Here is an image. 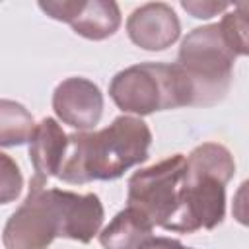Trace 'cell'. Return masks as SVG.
Instances as JSON below:
<instances>
[{
  "instance_id": "7a4b0ae2",
  "label": "cell",
  "mask_w": 249,
  "mask_h": 249,
  "mask_svg": "<svg viewBox=\"0 0 249 249\" xmlns=\"http://www.w3.org/2000/svg\"><path fill=\"white\" fill-rule=\"evenodd\" d=\"M235 58L218 23L195 27L187 33L181 41L175 66L187 82L189 107H212L226 97Z\"/></svg>"
},
{
  "instance_id": "3957f363",
  "label": "cell",
  "mask_w": 249,
  "mask_h": 249,
  "mask_svg": "<svg viewBox=\"0 0 249 249\" xmlns=\"http://www.w3.org/2000/svg\"><path fill=\"white\" fill-rule=\"evenodd\" d=\"M113 103L132 117L189 107V88L175 64L140 62L117 72L109 84Z\"/></svg>"
},
{
  "instance_id": "9c48e42d",
  "label": "cell",
  "mask_w": 249,
  "mask_h": 249,
  "mask_svg": "<svg viewBox=\"0 0 249 249\" xmlns=\"http://www.w3.org/2000/svg\"><path fill=\"white\" fill-rule=\"evenodd\" d=\"M128 39L144 51H165L181 35L175 10L165 2H148L132 10L126 19Z\"/></svg>"
},
{
  "instance_id": "5bb4252c",
  "label": "cell",
  "mask_w": 249,
  "mask_h": 249,
  "mask_svg": "<svg viewBox=\"0 0 249 249\" xmlns=\"http://www.w3.org/2000/svg\"><path fill=\"white\" fill-rule=\"evenodd\" d=\"M247 2L235 4L231 12L224 14L222 21L218 23L228 45L231 47V51L235 53V56H245L249 53V45H247Z\"/></svg>"
},
{
  "instance_id": "7c38bea8",
  "label": "cell",
  "mask_w": 249,
  "mask_h": 249,
  "mask_svg": "<svg viewBox=\"0 0 249 249\" xmlns=\"http://www.w3.org/2000/svg\"><path fill=\"white\" fill-rule=\"evenodd\" d=\"M150 237H154V226L130 206L117 212L99 231V243L103 249H140Z\"/></svg>"
},
{
  "instance_id": "277c9868",
  "label": "cell",
  "mask_w": 249,
  "mask_h": 249,
  "mask_svg": "<svg viewBox=\"0 0 249 249\" xmlns=\"http://www.w3.org/2000/svg\"><path fill=\"white\" fill-rule=\"evenodd\" d=\"M183 171L185 156L173 154L160 163L132 173L128 179L126 206L138 210L152 226L167 230L179 208Z\"/></svg>"
},
{
  "instance_id": "52a82bcc",
  "label": "cell",
  "mask_w": 249,
  "mask_h": 249,
  "mask_svg": "<svg viewBox=\"0 0 249 249\" xmlns=\"http://www.w3.org/2000/svg\"><path fill=\"white\" fill-rule=\"evenodd\" d=\"M39 8L89 41H103L121 27V10L113 0H41Z\"/></svg>"
},
{
  "instance_id": "8fae6325",
  "label": "cell",
  "mask_w": 249,
  "mask_h": 249,
  "mask_svg": "<svg viewBox=\"0 0 249 249\" xmlns=\"http://www.w3.org/2000/svg\"><path fill=\"white\" fill-rule=\"evenodd\" d=\"M66 142L68 134L53 117H45L35 124L29 140V161L35 173L29 183L47 185L51 177H56L66 152Z\"/></svg>"
},
{
  "instance_id": "8992f818",
  "label": "cell",
  "mask_w": 249,
  "mask_h": 249,
  "mask_svg": "<svg viewBox=\"0 0 249 249\" xmlns=\"http://www.w3.org/2000/svg\"><path fill=\"white\" fill-rule=\"evenodd\" d=\"M226 185L220 177L189 169L185 165L179 208L167 231L195 233L214 230L226 216Z\"/></svg>"
},
{
  "instance_id": "4fadbf2b",
  "label": "cell",
  "mask_w": 249,
  "mask_h": 249,
  "mask_svg": "<svg viewBox=\"0 0 249 249\" xmlns=\"http://www.w3.org/2000/svg\"><path fill=\"white\" fill-rule=\"evenodd\" d=\"M35 130L33 115L14 99H0V148L23 146Z\"/></svg>"
},
{
  "instance_id": "30bf717a",
  "label": "cell",
  "mask_w": 249,
  "mask_h": 249,
  "mask_svg": "<svg viewBox=\"0 0 249 249\" xmlns=\"http://www.w3.org/2000/svg\"><path fill=\"white\" fill-rule=\"evenodd\" d=\"M60 230L58 237L72 239L78 243H89L101 230L105 210L97 195H78L72 191L56 189Z\"/></svg>"
},
{
  "instance_id": "e0dca14e",
  "label": "cell",
  "mask_w": 249,
  "mask_h": 249,
  "mask_svg": "<svg viewBox=\"0 0 249 249\" xmlns=\"http://www.w3.org/2000/svg\"><path fill=\"white\" fill-rule=\"evenodd\" d=\"M140 249H193L173 237H150Z\"/></svg>"
},
{
  "instance_id": "5b68a950",
  "label": "cell",
  "mask_w": 249,
  "mask_h": 249,
  "mask_svg": "<svg viewBox=\"0 0 249 249\" xmlns=\"http://www.w3.org/2000/svg\"><path fill=\"white\" fill-rule=\"evenodd\" d=\"M60 230L56 189L29 183V191L19 208L8 218L2 243L6 249H47Z\"/></svg>"
},
{
  "instance_id": "2e32d148",
  "label": "cell",
  "mask_w": 249,
  "mask_h": 249,
  "mask_svg": "<svg viewBox=\"0 0 249 249\" xmlns=\"http://www.w3.org/2000/svg\"><path fill=\"white\" fill-rule=\"evenodd\" d=\"M181 6L193 18H196V19H208V18L220 14V12L230 10L233 4H230V2H212V0H202V2L200 0H183Z\"/></svg>"
},
{
  "instance_id": "6da1fadb",
  "label": "cell",
  "mask_w": 249,
  "mask_h": 249,
  "mask_svg": "<svg viewBox=\"0 0 249 249\" xmlns=\"http://www.w3.org/2000/svg\"><path fill=\"white\" fill-rule=\"evenodd\" d=\"M152 130L132 115H121L101 130L68 134L56 177L70 185L113 181L148 160Z\"/></svg>"
},
{
  "instance_id": "9a60e30c",
  "label": "cell",
  "mask_w": 249,
  "mask_h": 249,
  "mask_svg": "<svg viewBox=\"0 0 249 249\" xmlns=\"http://www.w3.org/2000/svg\"><path fill=\"white\" fill-rule=\"evenodd\" d=\"M23 189V175L16 160L0 152V204L14 202Z\"/></svg>"
},
{
  "instance_id": "ba28073f",
  "label": "cell",
  "mask_w": 249,
  "mask_h": 249,
  "mask_svg": "<svg viewBox=\"0 0 249 249\" xmlns=\"http://www.w3.org/2000/svg\"><path fill=\"white\" fill-rule=\"evenodd\" d=\"M53 109L58 121L88 132L95 128L103 115V93L88 78L72 76L62 80L53 91Z\"/></svg>"
}]
</instances>
